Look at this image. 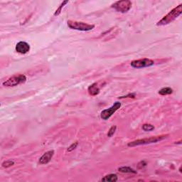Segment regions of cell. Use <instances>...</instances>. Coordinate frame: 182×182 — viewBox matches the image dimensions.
Masks as SVG:
<instances>
[{
  "label": "cell",
  "instance_id": "7c38bea8",
  "mask_svg": "<svg viewBox=\"0 0 182 182\" xmlns=\"http://www.w3.org/2000/svg\"><path fill=\"white\" fill-rule=\"evenodd\" d=\"M118 171L122 173H132V174H137V171H135L129 166H122L118 168Z\"/></svg>",
  "mask_w": 182,
  "mask_h": 182
},
{
  "label": "cell",
  "instance_id": "9a60e30c",
  "mask_svg": "<svg viewBox=\"0 0 182 182\" xmlns=\"http://www.w3.org/2000/svg\"><path fill=\"white\" fill-rule=\"evenodd\" d=\"M14 162L13 161V160H7V161L4 162L3 163H2V166H3L4 168H9L10 167V166L14 165Z\"/></svg>",
  "mask_w": 182,
  "mask_h": 182
},
{
  "label": "cell",
  "instance_id": "52a82bcc",
  "mask_svg": "<svg viewBox=\"0 0 182 182\" xmlns=\"http://www.w3.org/2000/svg\"><path fill=\"white\" fill-rule=\"evenodd\" d=\"M120 107H121V102H115L113 106L110 107V108L105 109L104 110H102L101 115H100V117L104 120H108L118 109L120 108Z\"/></svg>",
  "mask_w": 182,
  "mask_h": 182
},
{
  "label": "cell",
  "instance_id": "d6986e66",
  "mask_svg": "<svg viewBox=\"0 0 182 182\" xmlns=\"http://www.w3.org/2000/svg\"><path fill=\"white\" fill-rule=\"evenodd\" d=\"M179 172H181V167H180V169H179Z\"/></svg>",
  "mask_w": 182,
  "mask_h": 182
},
{
  "label": "cell",
  "instance_id": "9c48e42d",
  "mask_svg": "<svg viewBox=\"0 0 182 182\" xmlns=\"http://www.w3.org/2000/svg\"><path fill=\"white\" fill-rule=\"evenodd\" d=\"M54 150L48 151V152L44 153V154L42 155V157L39 159V163H40L41 164H48L50 161H51L52 157H54Z\"/></svg>",
  "mask_w": 182,
  "mask_h": 182
},
{
  "label": "cell",
  "instance_id": "2e32d148",
  "mask_svg": "<svg viewBox=\"0 0 182 182\" xmlns=\"http://www.w3.org/2000/svg\"><path fill=\"white\" fill-rule=\"evenodd\" d=\"M67 3H69V1H64V2H63V3L61 4L60 6H59V7L57 9V10L56 11V12H55V14H54V16H58V15L60 14L61 12V10H62V9L63 8V6H64L65 4H66Z\"/></svg>",
  "mask_w": 182,
  "mask_h": 182
},
{
  "label": "cell",
  "instance_id": "8992f818",
  "mask_svg": "<svg viewBox=\"0 0 182 182\" xmlns=\"http://www.w3.org/2000/svg\"><path fill=\"white\" fill-rule=\"evenodd\" d=\"M154 64V61L149 58L138 59V60L132 61L130 63L131 66L134 69H144L146 67L152 66Z\"/></svg>",
  "mask_w": 182,
  "mask_h": 182
},
{
  "label": "cell",
  "instance_id": "3957f363",
  "mask_svg": "<svg viewBox=\"0 0 182 182\" xmlns=\"http://www.w3.org/2000/svg\"><path fill=\"white\" fill-rule=\"evenodd\" d=\"M68 26L73 30L81 31V32H88L95 28V25L88 24L76 21H68Z\"/></svg>",
  "mask_w": 182,
  "mask_h": 182
},
{
  "label": "cell",
  "instance_id": "e0dca14e",
  "mask_svg": "<svg viewBox=\"0 0 182 182\" xmlns=\"http://www.w3.org/2000/svg\"><path fill=\"white\" fill-rule=\"evenodd\" d=\"M116 129H117V126H116V125H114L113 127H111L109 131H108V133H107V137H113V135L115 132Z\"/></svg>",
  "mask_w": 182,
  "mask_h": 182
},
{
  "label": "cell",
  "instance_id": "8fae6325",
  "mask_svg": "<svg viewBox=\"0 0 182 182\" xmlns=\"http://www.w3.org/2000/svg\"><path fill=\"white\" fill-rule=\"evenodd\" d=\"M117 180H118V177L117 175L115 174H107L101 179L102 181H106V182H116Z\"/></svg>",
  "mask_w": 182,
  "mask_h": 182
},
{
  "label": "cell",
  "instance_id": "ba28073f",
  "mask_svg": "<svg viewBox=\"0 0 182 182\" xmlns=\"http://www.w3.org/2000/svg\"><path fill=\"white\" fill-rule=\"evenodd\" d=\"M16 51L21 54H25L30 51V46L25 41H20L16 45Z\"/></svg>",
  "mask_w": 182,
  "mask_h": 182
},
{
  "label": "cell",
  "instance_id": "4fadbf2b",
  "mask_svg": "<svg viewBox=\"0 0 182 182\" xmlns=\"http://www.w3.org/2000/svg\"><path fill=\"white\" fill-rule=\"evenodd\" d=\"M173 93V89L169 87H166L162 88L159 91V94L161 95H167Z\"/></svg>",
  "mask_w": 182,
  "mask_h": 182
},
{
  "label": "cell",
  "instance_id": "ac0fdd59",
  "mask_svg": "<svg viewBox=\"0 0 182 182\" xmlns=\"http://www.w3.org/2000/svg\"><path fill=\"white\" fill-rule=\"evenodd\" d=\"M78 144V142H74V143L72 144L70 146L69 148H68V152H72V151L75 150V149L77 147Z\"/></svg>",
  "mask_w": 182,
  "mask_h": 182
},
{
  "label": "cell",
  "instance_id": "30bf717a",
  "mask_svg": "<svg viewBox=\"0 0 182 182\" xmlns=\"http://www.w3.org/2000/svg\"><path fill=\"white\" fill-rule=\"evenodd\" d=\"M87 91H88V93L91 95L92 96H95L98 95V94L100 93V87H98V85L97 83H93V84H92L91 85H90L88 87V89H87Z\"/></svg>",
  "mask_w": 182,
  "mask_h": 182
},
{
  "label": "cell",
  "instance_id": "5b68a950",
  "mask_svg": "<svg viewBox=\"0 0 182 182\" xmlns=\"http://www.w3.org/2000/svg\"><path fill=\"white\" fill-rule=\"evenodd\" d=\"M132 2L129 0H124V1H118L114 3L112 5V7L115 9L117 12L121 13H126L131 9Z\"/></svg>",
  "mask_w": 182,
  "mask_h": 182
},
{
  "label": "cell",
  "instance_id": "277c9868",
  "mask_svg": "<svg viewBox=\"0 0 182 182\" xmlns=\"http://www.w3.org/2000/svg\"><path fill=\"white\" fill-rule=\"evenodd\" d=\"M26 81V77L24 75H18L14 76L4 81L3 83V85L6 87H15L17 85L23 84Z\"/></svg>",
  "mask_w": 182,
  "mask_h": 182
},
{
  "label": "cell",
  "instance_id": "7a4b0ae2",
  "mask_svg": "<svg viewBox=\"0 0 182 182\" xmlns=\"http://www.w3.org/2000/svg\"><path fill=\"white\" fill-rule=\"evenodd\" d=\"M166 136H157V137H153L150 138H147V139H137L135 141L131 142L130 143H128V147H133L139 146V145H144V144H149L152 143H157L158 142L162 141L164 139H165Z\"/></svg>",
  "mask_w": 182,
  "mask_h": 182
},
{
  "label": "cell",
  "instance_id": "5bb4252c",
  "mask_svg": "<svg viewBox=\"0 0 182 182\" xmlns=\"http://www.w3.org/2000/svg\"><path fill=\"white\" fill-rule=\"evenodd\" d=\"M142 130L145 132H149V131H152L153 130H154V127L152 125V124H144L142 126Z\"/></svg>",
  "mask_w": 182,
  "mask_h": 182
},
{
  "label": "cell",
  "instance_id": "6da1fadb",
  "mask_svg": "<svg viewBox=\"0 0 182 182\" xmlns=\"http://www.w3.org/2000/svg\"><path fill=\"white\" fill-rule=\"evenodd\" d=\"M182 12V4H179L178 6L171 11L169 13H168L165 17H163L159 22L157 24V26H164L174 21L177 17H179L181 14Z\"/></svg>",
  "mask_w": 182,
  "mask_h": 182
}]
</instances>
